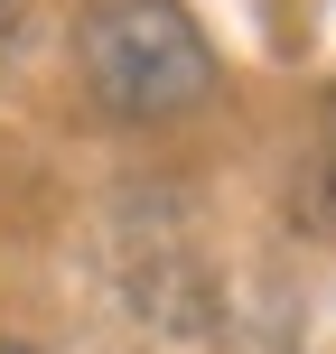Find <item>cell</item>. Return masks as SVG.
Returning a JSON list of instances; mask_svg holds the SVG:
<instances>
[{
    "mask_svg": "<svg viewBox=\"0 0 336 354\" xmlns=\"http://www.w3.org/2000/svg\"><path fill=\"white\" fill-rule=\"evenodd\" d=\"M75 66H85L94 103L122 122H168L215 84L206 28L177 0H85L75 19Z\"/></svg>",
    "mask_w": 336,
    "mask_h": 354,
    "instance_id": "cell-1",
    "label": "cell"
},
{
    "mask_svg": "<svg viewBox=\"0 0 336 354\" xmlns=\"http://www.w3.org/2000/svg\"><path fill=\"white\" fill-rule=\"evenodd\" d=\"M19 28H28V0H0V66L19 56Z\"/></svg>",
    "mask_w": 336,
    "mask_h": 354,
    "instance_id": "cell-2",
    "label": "cell"
},
{
    "mask_svg": "<svg viewBox=\"0 0 336 354\" xmlns=\"http://www.w3.org/2000/svg\"><path fill=\"white\" fill-rule=\"evenodd\" d=\"M0 354H28V345H0Z\"/></svg>",
    "mask_w": 336,
    "mask_h": 354,
    "instance_id": "cell-3",
    "label": "cell"
}]
</instances>
